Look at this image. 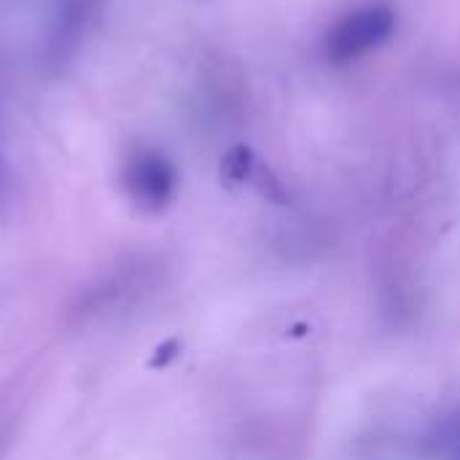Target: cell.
I'll return each instance as SVG.
<instances>
[{"label": "cell", "instance_id": "1", "mask_svg": "<svg viewBox=\"0 0 460 460\" xmlns=\"http://www.w3.org/2000/svg\"><path fill=\"white\" fill-rule=\"evenodd\" d=\"M396 32V11L388 3H364L345 16H340L326 32L323 49L332 65H348L377 46H383Z\"/></svg>", "mask_w": 460, "mask_h": 460}, {"label": "cell", "instance_id": "2", "mask_svg": "<svg viewBox=\"0 0 460 460\" xmlns=\"http://www.w3.org/2000/svg\"><path fill=\"white\" fill-rule=\"evenodd\" d=\"M124 191L143 213H162L178 194V170L159 148H132L121 170Z\"/></svg>", "mask_w": 460, "mask_h": 460}, {"label": "cell", "instance_id": "3", "mask_svg": "<svg viewBox=\"0 0 460 460\" xmlns=\"http://www.w3.org/2000/svg\"><path fill=\"white\" fill-rule=\"evenodd\" d=\"M256 154L248 146H234L226 151V156L221 159V183L226 189H237L251 183V175L256 170Z\"/></svg>", "mask_w": 460, "mask_h": 460}, {"label": "cell", "instance_id": "4", "mask_svg": "<svg viewBox=\"0 0 460 460\" xmlns=\"http://www.w3.org/2000/svg\"><path fill=\"white\" fill-rule=\"evenodd\" d=\"M178 353H181V342H178V340H167L164 345L156 348V353L151 356L148 367H151V369H164L167 364H172V361L178 358Z\"/></svg>", "mask_w": 460, "mask_h": 460}]
</instances>
